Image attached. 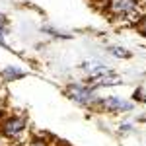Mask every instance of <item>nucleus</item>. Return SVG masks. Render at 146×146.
I'll return each instance as SVG.
<instances>
[{"instance_id": "obj_1", "label": "nucleus", "mask_w": 146, "mask_h": 146, "mask_svg": "<svg viewBox=\"0 0 146 146\" xmlns=\"http://www.w3.org/2000/svg\"><path fill=\"white\" fill-rule=\"evenodd\" d=\"M70 100L74 101V103H78V105H84V107H88V105H96V103H100V98H98V94H96V88H92V86H86V84H78V82H72V84H68L66 90H64Z\"/></svg>"}, {"instance_id": "obj_2", "label": "nucleus", "mask_w": 146, "mask_h": 146, "mask_svg": "<svg viewBox=\"0 0 146 146\" xmlns=\"http://www.w3.org/2000/svg\"><path fill=\"white\" fill-rule=\"evenodd\" d=\"M2 135L6 138H20L22 133L25 131V117L22 115H12L8 119H4L2 123Z\"/></svg>"}, {"instance_id": "obj_3", "label": "nucleus", "mask_w": 146, "mask_h": 146, "mask_svg": "<svg viewBox=\"0 0 146 146\" xmlns=\"http://www.w3.org/2000/svg\"><path fill=\"white\" fill-rule=\"evenodd\" d=\"M138 0H109V12L115 18H129L136 14Z\"/></svg>"}, {"instance_id": "obj_4", "label": "nucleus", "mask_w": 146, "mask_h": 146, "mask_svg": "<svg viewBox=\"0 0 146 146\" xmlns=\"http://www.w3.org/2000/svg\"><path fill=\"white\" fill-rule=\"evenodd\" d=\"M100 105L107 111L113 113H125V111H131L135 107V103L125 98H119V96H107V98H100Z\"/></svg>"}, {"instance_id": "obj_5", "label": "nucleus", "mask_w": 146, "mask_h": 146, "mask_svg": "<svg viewBox=\"0 0 146 146\" xmlns=\"http://www.w3.org/2000/svg\"><path fill=\"white\" fill-rule=\"evenodd\" d=\"M80 68H82L90 78H96V76H101V74L111 72V68L107 66V64H103V62H100V60H86V62H82Z\"/></svg>"}, {"instance_id": "obj_6", "label": "nucleus", "mask_w": 146, "mask_h": 146, "mask_svg": "<svg viewBox=\"0 0 146 146\" xmlns=\"http://www.w3.org/2000/svg\"><path fill=\"white\" fill-rule=\"evenodd\" d=\"M121 84V76L107 72V74H101L96 78H90V86L92 88H107V86H119Z\"/></svg>"}, {"instance_id": "obj_7", "label": "nucleus", "mask_w": 146, "mask_h": 146, "mask_svg": "<svg viewBox=\"0 0 146 146\" xmlns=\"http://www.w3.org/2000/svg\"><path fill=\"white\" fill-rule=\"evenodd\" d=\"M23 72L20 68H14V66H6L2 70V78L4 80H16V78H22Z\"/></svg>"}, {"instance_id": "obj_8", "label": "nucleus", "mask_w": 146, "mask_h": 146, "mask_svg": "<svg viewBox=\"0 0 146 146\" xmlns=\"http://www.w3.org/2000/svg\"><path fill=\"white\" fill-rule=\"evenodd\" d=\"M107 53L113 56H117V58H127V56H131V53L125 49V47H119V45H109L107 47Z\"/></svg>"}, {"instance_id": "obj_9", "label": "nucleus", "mask_w": 146, "mask_h": 146, "mask_svg": "<svg viewBox=\"0 0 146 146\" xmlns=\"http://www.w3.org/2000/svg\"><path fill=\"white\" fill-rule=\"evenodd\" d=\"M29 146H51L47 140H43V138H35V140H31V144Z\"/></svg>"}, {"instance_id": "obj_10", "label": "nucleus", "mask_w": 146, "mask_h": 146, "mask_svg": "<svg viewBox=\"0 0 146 146\" xmlns=\"http://www.w3.org/2000/svg\"><path fill=\"white\" fill-rule=\"evenodd\" d=\"M6 27H8L6 18H4V16H0V31H4V33H6Z\"/></svg>"}, {"instance_id": "obj_11", "label": "nucleus", "mask_w": 146, "mask_h": 146, "mask_svg": "<svg viewBox=\"0 0 146 146\" xmlns=\"http://www.w3.org/2000/svg\"><path fill=\"white\" fill-rule=\"evenodd\" d=\"M138 31H140L142 35H146V18H144L140 23H138Z\"/></svg>"}, {"instance_id": "obj_12", "label": "nucleus", "mask_w": 146, "mask_h": 146, "mask_svg": "<svg viewBox=\"0 0 146 146\" xmlns=\"http://www.w3.org/2000/svg\"><path fill=\"white\" fill-rule=\"evenodd\" d=\"M0 45L6 47V39H4V31H0Z\"/></svg>"}, {"instance_id": "obj_13", "label": "nucleus", "mask_w": 146, "mask_h": 146, "mask_svg": "<svg viewBox=\"0 0 146 146\" xmlns=\"http://www.w3.org/2000/svg\"><path fill=\"white\" fill-rule=\"evenodd\" d=\"M144 101H146V100H144Z\"/></svg>"}]
</instances>
